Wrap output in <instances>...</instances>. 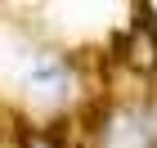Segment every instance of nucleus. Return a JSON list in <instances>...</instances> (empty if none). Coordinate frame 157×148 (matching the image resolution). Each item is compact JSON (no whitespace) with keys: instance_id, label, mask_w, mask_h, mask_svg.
I'll use <instances>...</instances> for the list:
<instances>
[{"instance_id":"f257e3e1","label":"nucleus","mask_w":157,"mask_h":148,"mask_svg":"<svg viewBox=\"0 0 157 148\" xmlns=\"http://www.w3.org/2000/svg\"><path fill=\"white\" fill-rule=\"evenodd\" d=\"M27 85H32V94H45V99H59L63 90H67V76H63V67L59 63H49V59H40L36 67H32V76H27Z\"/></svg>"},{"instance_id":"f03ea898","label":"nucleus","mask_w":157,"mask_h":148,"mask_svg":"<svg viewBox=\"0 0 157 148\" xmlns=\"http://www.w3.org/2000/svg\"><path fill=\"white\" fill-rule=\"evenodd\" d=\"M144 139H148V126L130 121V117H121V121L112 126V135H108V144H112V148H144Z\"/></svg>"}]
</instances>
